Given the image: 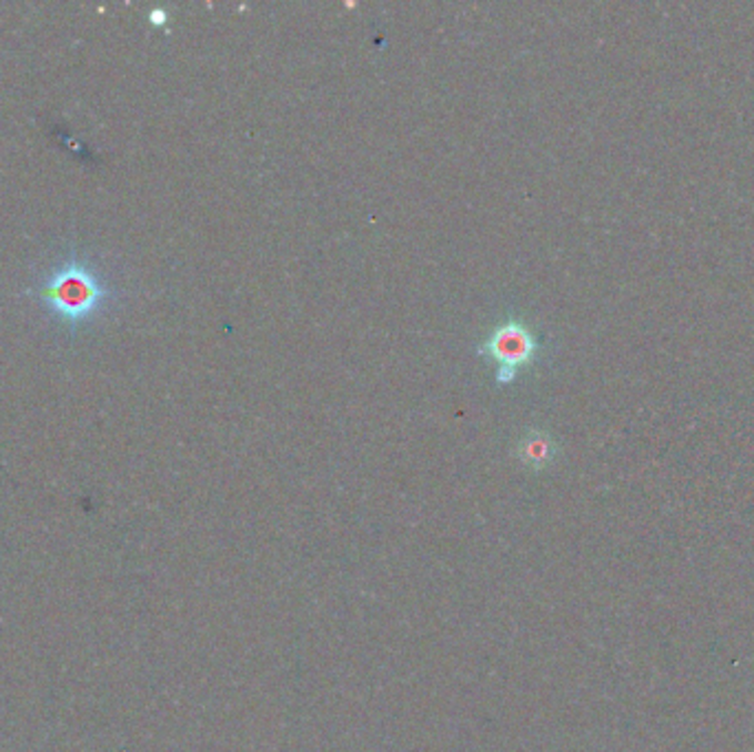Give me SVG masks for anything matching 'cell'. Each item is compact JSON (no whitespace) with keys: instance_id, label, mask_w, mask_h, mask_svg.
<instances>
[{"instance_id":"6da1fadb","label":"cell","mask_w":754,"mask_h":752,"mask_svg":"<svg viewBox=\"0 0 754 752\" xmlns=\"http://www.w3.org/2000/svg\"><path fill=\"white\" fill-rule=\"evenodd\" d=\"M38 299L62 324L80 327L100 311L107 299V288L93 268L71 259L56 268L47 283L40 285Z\"/></svg>"},{"instance_id":"7a4b0ae2","label":"cell","mask_w":754,"mask_h":752,"mask_svg":"<svg viewBox=\"0 0 754 752\" xmlns=\"http://www.w3.org/2000/svg\"><path fill=\"white\" fill-rule=\"evenodd\" d=\"M481 353L496 360V380L505 384L514 380L516 369L532 362L536 353V342L523 322L507 320L490 333V338L481 344Z\"/></svg>"},{"instance_id":"3957f363","label":"cell","mask_w":754,"mask_h":752,"mask_svg":"<svg viewBox=\"0 0 754 752\" xmlns=\"http://www.w3.org/2000/svg\"><path fill=\"white\" fill-rule=\"evenodd\" d=\"M552 451H554L552 440H550L547 435L539 433V431H532V433H530L527 438H523L521 444H519V457H521L527 465H532V468L545 465V463L552 459Z\"/></svg>"}]
</instances>
